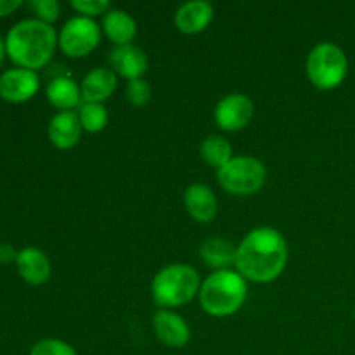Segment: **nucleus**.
<instances>
[{"label": "nucleus", "instance_id": "obj_1", "mask_svg": "<svg viewBox=\"0 0 355 355\" xmlns=\"http://www.w3.org/2000/svg\"><path fill=\"white\" fill-rule=\"evenodd\" d=\"M290 259L288 241L277 229L262 225L250 231L238 245L236 270L246 281L267 284L276 281Z\"/></svg>", "mask_w": 355, "mask_h": 355}, {"label": "nucleus", "instance_id": "obj_2", "mask_svg": "<svg viewBox=\"0 0 355 355\" xmlns=\"http://www.w3.org/2000/svg\"><path fill=\"white\" fill-rule=\"evenodd\" d=\"M58 47V33L52 24L38 19L19 21L6 38L7 55L17 68L40 69L47 64Z\"/></svg>", "mask_w": 355, "mask_h": 355}, {"label": "nucleus", "instance_id": "obj_3", "mask_svg": "<svg viewBox=\"0 0 355 355\" xmlns=\"http://www.w3.org/2000/svg\"><path fill=\"white\" fill-rule=\"evenodd\" d=\"M200 304L214 318H227L245 305L248 283L236 269L215 270L201 283Z\"/></svg>", "mask_w": 355, "mask_h": 355}, {"label": "nucleus", "instance_id": "obj_4", "mask_svg": "<svg viewBox=\"0 0 355 355\" xmlns=\"http://www.w3.org/2000/svg\"><path fill=\"white\" fill-rule=\"evenodd\" d=\"M200 274L194 267L187 263H170L153 277L151 297L159 309L172 311L193 302V298L200 295Z\"/></svg>", "mask_w": 355, "mask_h": 355}, {"label": "nucleus", "instance_id": "obj_5", "mask_svg": "<svg viewBox=\"0 0 355 355\" xmlns=\"http://www.w3.org/2000/svg\"><path fill=\"white\" fill-rule=\"evenodd\" d=\"M305 69L312 85L319 90L338 89L349 73L345 51L333 42H321L311 49Z\"/></svg>", "mask_w": 355, "mask_h": 355}, {"label": "nucleus", "instance_id": "obj_6", "mask_svg": "<svg viewBox=\"0 0 355 355\" xmlns=\"http://www.w3.org/2000/svg\"><path fill=\"white\" fill-rule=\"evenodd\" d=\"M217 180L222 189L236 196L259 193L267 180V168L259 158L234 156L227 165L217 170Z\"/></svg>", "mask_w": 355, "mask_h": 355}, {"label": "nucleus", "instance_id": "obj_7", "mask_svg": "<svg viewBox=\"0 0 355 355\" xmlns=\"http://www.w3.org/2000/svg\"><path fill=\"white\" fill-rule=\"evenodd\" d=\"M101 35L103 28L96 23V19L78 14L62 24L58 35V44L69 58H83L99 45Z\"/></svg>", "mask_w": 355, "mask_h": 355}, {"label": "nucleus", "instance_id": "obj_8", "mask_svg": "<svg viewBox=\"0 0 355 355\" xmlns=\"http://www.w3.org/2000/svg\"><path fill=\"white\" fill-rule=\"evenodd\" d=\"M255 114L252 97L243 92H231L222 97L214 110L215 123L220 130L236 132L245 128Z\"/></svg>", "mask_w": 355, "mask_h": 355}, {"label": "nucleus", "instance_id": "obj_9", "mask_svg": "<svg viewBox=\"0 0 355 355\" xmlns=\"http://www.w3.org/2000/svg\"><path fill=\"white\" fill-rule=\"evenodd\" d=\"M40 89L37 71L24 68L7 69L0 75V97L7 103L21 104L30 101Z\"/></svg>", "mask_w": 355, "mask_h": 355}, {"label": "nucleus", "instance_id": "obj_10", "mask_svg": "<svg viewBox=\"0 0 355 355\" xmlns=\"http://www.w3.org/2000/svg\"><path fill=\"white\" fill-rule=\"evenodd\" d=\"M110 66L118 76L130 80L142 78L148 71L149 59L141 47L134 44L114 45L110 52Z\"/></svg>", "mask_w": 355, "mask_h": 355}, {"label": "nucleus", "instance_id": "obj_11", "mask_svg": "<svg viewBox=\"0 0 355 355\" xmlns=\"http://www.w3.org/2000/svg\"><path fill=\"white\" fill-rule=\"evenodd\" d=\"M153 328L159 342L170 349H182L191 340L189 324L173 311L159 309L153 318Z\"/></svg>", "mask_w": 355, "mask_h": 355}, {"label": "nucleus", "instance_id": "obj_12", "mask_svg": "<svg viewBox=\"0 0 355 355\" xmlns=\"http://www.w3.org/2000/svg\"><path fill=\"white\" fill-rule=\"evenodd\" d=\"M184 207L191 218L200 224H208L218 214V200L210 186L194 182L184 191Z\"/></svg>", "mask_w": 355, "mask_h": 355}, {"label": "nucleus", "instance_id": "obj_13", "mask_svg": "<svg viewBox=\"0 0 355 355\" xmlns=\"http://www.w3.org/2000/svg\"><path fill=\"white\" fill-rule=\"evenodd\" d=\"M214 6L207 0H191L184 2L179 9L175 10L173 23L177 30L186 35H196L207 30L214 19Z\"/></svg>", "mask_w": 355, "mask_h": 355}, {"label": "nucleus", "instance_id": "obj_14", "mask_svg": "<svg viewBox=\"0 0 355 355\" xmlns=\"http://www.w3.org/2000/svg\"><path fill=\"white\" fill-rule=\"evenodd\" d=\"M82 130L76 111H59L49 121V141L58 149H71L80 142Z\"/></svg>", "mask_w": 355, "mask_h": 355}, {"label": "nucleus", "instance_id": "obj_15", "mask_svg": "<svg viewBox=\"0 0 355 355\" xmlns=\"http://www.w3.org/2000/svg\"><path fill=\"white\" fill-rule=\"evenodd\" d=\"M118 87V75L111 68L106 66H97L90 69L83 76L80 89H82V97L85 103H99L110 99Z\"/></svg>", "mask_w": 355, "mask_h": 355}, {"label": "nucleus", "instance_id": "obj_16", "mask_svg": "<svg viewBox=\"0 0 355 355\" xmlns=\"http://www.w3.org/2000/svg\"><path fill=\"white\" fill-rule=\"evenodd\" d=\"M16 267L19 276L26 281L28 284L40 286L45 284L51 277L52 266L49 257L37 246H26L17 253Z\"/></svg>", "mask_w": 355, "mask_h": 355}, {"label": "nucleus", "instance_id": "obj_17", "mask_svg": "<svg viewBox=\"0 0 355 355\" xmlns=\"http://www.w3.org/2000/svg\"><path fill=\"white\" fill-rule=\"evenodd\" d=\"M236 255H238V246L232 245L225 238H208L200 246V259L208 267L215 270H225L236 267Z\"/></svg>", "mask_w": 355, "mask_h": 355}, {"label": "nucleus", "instance_id": "obj_18", "mask_svg": "<svg viewBox=\"0 0 355 355\" xmlns=\"http://www.w3.org/2000/svg\"><path fill=\"white\" fill-rule=\"evenodd\" d=\"M45 94L49 103L61 111H73V107H80V104L83 103L80 83L66 75L51 80Z\"/></svg>", "mask_w": 355, "mask_h": 355}, {"label": "nucleus", "instance_id": "obj_19", "mask_svg": "<svg viewBox=\"0 0 355 355\" xmlns=\"http://www.w3.org/2000/svg\"><path fill=\"white\" fill-rule=\"evenodd\" d=\"M103 31L114 45L132 44L137 35V21L121 9H111L103 16Z\"/></svg>", "mask_w": 355, "mask_h": 355}, {"label": "nucleus", "instance_id": "obj_20", "mask_svg": "<svg viewBox=\"0 0 355 355\" xmlns=\"http://www.w3.org/2000/svg\"><path fill=\"white\" fill-rule=\"evenodd\" d=\"M200 155L207 165L214 166V168L220 170L222 166L227 165L232 158H234V151H232V144L224 137V135H208L203 139L200 146Z\"/></svg>", "mask_w": 355, "mask_h": 355}, {"label": "nucleus", "instance_id": "obj_21", "mask_svg": "<svg viewBox=\"0 0 355 355\" xmlns=\"http://www.w3.org/2000/svg\"><path fill=\"white\" fill-rule=\"evenodd\" d=\"M76 113H78L83 130L90 132V134H97V132L104 130L107 125V120H110L106 106L99 103H85L83 101Z\"/></svg>", "mask_w": 355, "mask_h": 355}, {"label": "nucleus", "instance_id": "obj_22", "mask_svg": "<svg viewBox=\"0 0 355 355\" xmlns=\"http://www.w3.org/2000/svg\"><path fill=\"white\" fill-rule=\"evenodd\" d=\"M151 85L144 78L130 80L125 87V96H127L128 103L135 107L146 106L151 101Z\"/></svg>", "mask_w": 355, "mask_h": 355}, {"label": "nucleus", "instance_id": "obj_23", "mask_svg": "<svg viewBox=\"0 0 355 355\" xmlns=\"http://www.w3.org/2000/svg\"><path fill=\"white\" fill-rule=\"evenodd\" d=\"M30 355H78L76 350L64 340L45 338L31 347Z\"/></svg>", "mask_w": 355, "mask_h": 355}, {"label": "nucleus", "instance_id": "obj_24", "mask_svg": "<svg viewBox=\"0 0 355 355\" xmlns=\"http://www.w3.org/2000/svg\"><path fill=\"white\" fill-rule=\"evenodd\" d=\"M71 7L85 17L104 16L107 10H111L110 0H71Z\"/></svg>", "mask_w": 355, "mask_h": 355}, {"label": "nucleus", "instance_id": "obj_25", "mask_svg": "<svg viewBox=\"0 0 355 355\" xmlns=\"http://www.w3.org/2000/svg\"><path fill=\"white\" fill-rule=\"evenodd\" d=\"M30 7L37 14V19L47 24L58 21L59 14H61V6L55 0H31Z\"/></svg>", "mask_w": 355, "mask_h": 355}, {"label": "nucleus", "instance_id": "obj_26", "mask_svg": "<svg viewBox=\"0 0 355 355\" xmlns=\"http://www.w3.org/2000/svg\"><path fill=\"white\" fill-rule=\"evenodd\" d=\"M17 253L14 250L12 245H9V243H3V245H0V263H9V262H16L17 259Z\"/></svg>", "mask_w": 355, "mask_h": 355}, {"label": "nucleus", "instance_id": "obj_27", "mask_svg": "<svg viewBox=\"0 0 355 355\" xmlns=\"http://www.w3.org/2000/svg\"><path fill=\"white\" fill-rule=\"evenodd\" d=\"M21 6H23L21 0H0V17L9 16L14 10L19 9Z\"/></svg>", "mask_w": 355, "mask_h": 355}, {"label": "nucleus", "instance_id": "obj_28", "mask_svg": "<svg viewBox=\"0 0 355 355\" xmlns=\"http://www.w3.org/2000/svg\"><path fill=\"white\" fill-rule=\"evenodd\" d=\"M7 54V49H6V42L2 40V37H0V64L3 62V58H6Z\"/></svg>", "mask_w": 355, "mask_h": 355}]
</instances>
